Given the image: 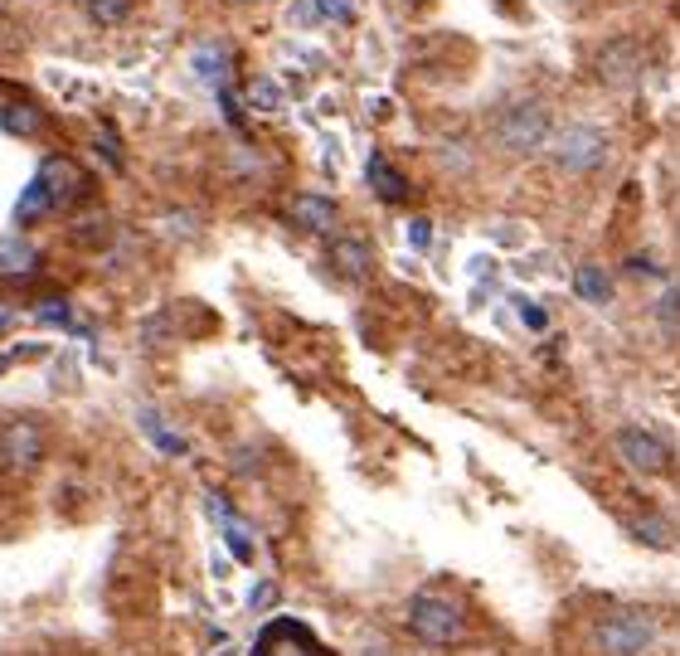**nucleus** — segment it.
I'll return each mask as SVG.
<instances>
[{
  "instance_id": "f257e3e1",
  "label": "nucleus",
  "mask_w": 680,
  "mask_h": 656,
  "mask_svg": "<svg viewBox=\"0 0 680 656\" xmlns=\"http://www.w3.org/2000/svg\"><path fill=\"white\" fill-rule=\"evenodd\" d=\"M78 194H83V176H78V166L64 161V156H44L40 170H34V180L24 186L20 204H15V224H20V229L40 224V219H49L54 210L73 204Z\"/></svg>"
},
{
  "instance_id": "f03ea898",
  "label": "nucleus",
  "mask_w": 680,
  "mask_h": 656,
  "mask_svg": "<svg viewBox=\"0 0 680 656\" xmlns=\"http://www.w3.org/2000/svg\"><path fill=\"white\" fill-rule=\"evenodd\" d=\"M554 113L540 103V97H516L501 117H496V141L506 146L510 156H534V151H550L554 141Z\"/></svg>"
},
{
  "instance_id": "7ed1b4c3",
  "label": "nucleus",
  "mask_w": 680,
  "mask_h": 656,
  "mask_svg": "<svg viewBox=\"0 0 680 656\" xmlns=\"http://www.w3.org/2000/svg\"><path fill=\"white\" fill-rule=\"evenodd\" d=\"M404 623H408L413 637L433 652L453 647V642H461V632H467L461 607L453 599H443V593H413L408 607H404Z\"/></svg>"
},
{
  "instance_id": "20e7f679",
  "label": "nucleus",
  "mask_w": 680,
  "mask_h": 656,
  "mask_svg": "<svg viewBox=\"0 0 680 656\" xmlns=\"http://www.w3.org/2000/svg\"><path fill=\"white\" fill-rule=\"evenodd\" d=\"M607 151H613V146H607L603 127H593V121H569L550 141V161L564 170V176H598L607 166Z\"/></svg>"
},
{
  "instance_id": "39448f33",
  "label": "nucleus",
  "mask_w": 680,
  "mask_h": 656,
  "mask_svg": "<svg viewBox=\"0 0 680 656\" xmlns=\"http://www.w3.org/2000/svg\"><path fill=\"white\" fill-rule=\"evenodd\" d=\"M593 642L607 656H641L656 642V617L641 613V607H613L607 617H598Z\"/></svg>"
},
{
  "instance_id": "423d86ee",
  "label": "nucleus",
  "mask_w": 680,
  "mask_h": 656,
  "mask_svg": "<svg viewBox=\"0 0 680 656\" xmlns=\"http://www.w3.org/2000/svg\"><path fill=\"white\" fill-rule=\"evenodd\" d=\"M49 457V433L40 419H10L6 428H0V462H6L10 472H34L40 462Z\"/></svg>"
},
{
  "instance_id": "0eeeda50",
  "label": "nucleus",
  "mask_w": 680,
  "mask_h": 656,
  "mask_svg": "<svg viewBox=\"0 0 680 656\" xmlns=\"http://www.w3.org/2000/svg\"><path fill=\"white\" fill-rule=\"evenodd\" d=\"M253 656H331V652L321 647V637L301 617H273L253 642Z\"/></svg>"
},
{
  "instance_id": "6e6552de",
  "label": "nucleus",
  "mask_w": 680,
  "mask_h": 656,
  "mask_svg": "<svg viewBox=\"0 0 680 656\" xmlns=\"http://www.w3.org/2000/svg\"><path fill=\"white\" fill-rule=\"evenodd\" d=\"M617 457H623L631 472H641V477H666L671 462H676L671 447H666L656 433L637 428V423H623V428H617Z\"/></svg>"
},
{
  "instance_id": "1a4fd4ad",
  "label": "nucleus",
  "mask_w": 680,
  "mask_h": 656,
  "mask_svg": "<svg viewBox=\"0 0 680 656\" xmlns=\"http://www.w3.org/2000/svg\"><path fill=\"white\" fill-rule=\"evenodd\" d=\"M641 68V44L637 40H607L593 59V73H598L603 88H627Z\"/></svg>"
},
{
  "instance_id": "9d476101",
  "label": "nucleus",
  "mask_w": 680,
  "mask_h": 656,
  "mask_svg": "<svg viewBox=\"0 0 680 656\" xmlns=\"http://www.w3.org/2000/svg\"><path fill=\"white\" fill-rule=\"evenodd\" d=\"M210 510H214V520H219V535H224V544H229V554L238 559V564H253L258 559V544H253V530H248V520L238 516L234 506L224 501L219 491H210Z\"/></svg>"
},
{
  "instance_id": "9b49d317",
  "label": "nucleus",
  "mask_w": 680,
  "mask_h": 656,
  "mask_svg": "<svg viewBox=\"0 0 680 656\" xmlns=\"http://www.w3.org/2000/svg\"><path fill=\"white\" fill-rule=\"evenodd\" d=\"M291 224L307 229V234H336L340 204L331 200V194H321V190H301L297 200H291Z\"/></svg>"
},
{
  "instance_id": "f8f14e48",
  "label": "nucleus",
  "mask_w": 680,
  "mask_h": 656,
  "mask_svg": "<svg viewBox=\"0 0 680 656\" xmlns=\"http://www.w3.org/2000/svg\"><path fill=\"white\" fill-rule=\"evenodd\" d=\"M364 180H370V190H374V200H384V204H408V176L399 170L389 156L374 151L370 156V166H364Z\"/></svg>"
},
{
  "instance_id": "ddd939ff",
  "label": "nucleus",
  "mask_w": 680,
  "mask_h": 656,
  "mask_svg": "<svg viewBox=\"0 0 680 656\" xmlns=\"http://www.w3.org/2000/svg\"><path fill=\"white\" fill-rule=\"evenodd\" d=\"M331 263H336L340 277H350V283H364V277L374 273V248L360 234H346V239H336Z\"/></svg>"
},
{
  "instance_id": "4468645a",
  "label": "nucleus",
  "mask_w": 680,
  "mask_h": 656,
  "mask_svg": "<svg viewBox=\"0 0 680 656\" xmlns=\"http://www.w3.org/2000/svg\"><path fill=\"white\" fill-rule=\"evenodd\" d=\"M574 292L588 307H607L613 301V277H607V267H598V263H578L574 267Z\"/></svg>"
},
{
  "instance_id": "2eb2a0df",
  "label": "nucleus",
  "mask_w": 680,
  "mask_h": 656,
  "mask_svg": "<svg viewBox=\"0 0 680 656\" xmlns=\"http://www.w3.org/2000/svg\"><path fill=\"white\" fill-rule=\"evenodd\" d=\"M40 267V248L24 239H0V277H30Z\"/></svg>"
},
{
  "instance_id": "dca6fc26",
  "label": "nucleus",
  "mask_w": 680,
  "mask_h": 656,
  "mask_svg": "<svg viewBox=\"0 0 680 656\" xmlns=\"http://www.w3.org/2000/svg\"><path fill=\"white\" fill-rule=\"evenodd\" d=\"M137 419H141L146 437H151V443L161 447L166 457H185V447H190V443H185V437H180V433H170V428H166V419H161V413H156V409H141Z\"/></svg>"
},
{
  "instance_id": "f3484780",
  "label": "nucleus",
  "mask_w": 680,
  "mask_h": 656,
  "mask_svg": "<svg viewBox=\"0 0 680 656\" xmlns=\"http://www.w3.org/2000/svg\"><path fill=\"white\" fill-rule=\"evenodd\" d=\"M0 127H6L10 137H34V131L44 127V117L34 103H6L0 107Z\"/></svg>"
},
{
  "instance_id": "a211bd4d",
  "label": "nucleus",
  "mask_w": 680,
  "mask_h": 656,
  "mask_svg": "<svg viewBox=\"0 0 680 656\" xmlns=\"http://www.w3.org/2000/svg\"><path fill=\"white\" fill-rule=\"evenodd\" d=\"M627 530H631V540H637V544H651V550H671V530H666L656 516H631Z\"/></svg>"
},
{
  "instance_id": "6ab92c4d",
  "label": "nucleus",
  "mask_w": 680,
  "mask_h": 656,
  "mask_svg": "<svg viewBox=\"0 0 680 656\" xmlns=\"http://www.w3.org/2000/svg\"><path fill=\"white\" fill-rule=\"evenodd\" d=\"M88 6V15L97 24H127L131 10H137V0H83Z\"/></svg>"
},
{
  "instance_id": "aec40b11",
  "label": "nucleus",
  "mask_w": 680,
  "mask_h": 656,
  "mask_svg": "<svg viewBox=\"0 0 680 656\" xmlns=\"http://www.w3.org/2000/svg\"><path fill=\"white\" fill-rule=\"evenodd\" d=\"M321 24H355V0H311Z\"/></svg>"
},
{
  "instance_id": "412c9836",
  "label": "nucleus",
  "mask_w": 680,
  "mask_h": 656,
  "mask_svg": "<svg viewBox=\"0 0 680 656\" xmlns=\"http://www.w3.org/2000/svg\"><path fill=\"white\" fill-rule=\"evenodd\" d=\"M248 103L258 107V113H277V107H283V93H277L273 78H253L248 83Z\"/></svg>"
},
{
  "instance_id": "4be33fe9",
  "label": "nucleus",
  "mask_w": 680,
  "mask_h": 656,
  "mask_svg": "<svg viewBox=\"0 0 680 656\" xmlns=\"http://www.w3.org/2000/svg\"><path fill=\"white\" fill-rule=\"evenodd\" d=\"M516 311H520V326H525V331H534V336H540V331H550V311H544L540 301L520 297V301H516Z\"/></svg>"
},
{
  "instance_id": "5701e85b",
  "label": "nucleus",
  "mask_w": 680,
  "mask_h": 656,
  "mask_svg": "<svg viewBox=\"0 0 680 656\" xmlns=\"http://www.w3.org/2000/svg\"><path fill=\"white\" fill-rule=\"evenodd\" d=\"M34 316H40V321H54V326H73V307L64 297H44L40 307H34Z\"/></svg>"
},
{
  "instance_id": "b1692460",
  "label": "nucleus",
  "mask_w": 680,
  "mask_h": 656,
  "mask_svg": "<svg viewBox=\"0 0 680 656\" xmlns=\"http://www.w3.org/2000/svg\"><path fill=\"white\" fill-rule=\"evenodd\" d=\"M656 316H661L666 326H680V287H671L661 301H656Z\"/></svg>"
},
{
  "instance_id": "393cba45",
  "label": "nucleus",
  "mask_w": 680,
  "mask_h": 656,
  "mask_svg": "<svg viewBox=\"0 0 680 656\" xmlns=\"http://www.w3.org/2000/svg\"><path fill=\"white\" fill-rule=\"evenodd\" d=\"M219 107H224V117H229V127H234V131H243V127H248V121H243V107H238V97L229 93V88H219Z\"/></svg>"
},
{
  "instance_id": "a878e982",
  "label": "nucleus",
  "mask_w": 680,
  "mask_h": 656,
  "mask_svg": "<svg viewBox=\"0 0 680 656\" xmlns=\"http://www.w3.org/2000/svg\"><path fill=\"white\" fill-rule=\"evenodd\" d=\"M97 151H107V166L121 170V146H117V137H113V127L97 131Z\"/></svg>"
},
{
  "instance_id": "bb28decb",
  "label": "nucleus",
  "mask_w": 680,
  "mask_h": 656,
  "mask_svg": "<svg viewBox=\"0 0 680 656\" xmlns=\"http://www.w3.org/2000/svg\"><path fill=\"white\" fill-rule=\"evenodd\" d=\"M408 243H413V248H428V243H433V224H428V219H413V224H408Z\"/></svg>"
},
{
  "instance_id": "cd10ccee",
  "label": "nucleus",
  "mask_w": 680,
  "mask_h": 656,
  "mask_svg": "<svg viewBox=\"0 0 680 656\" xmlns=\"http://www.w3.org/2000/svg\"><path fill=\"white\" fill-rule=\"evenodd\" d=\"M248 603H253V613H263V607H273V603H277V583H258Z\"/></svg>"
},
{
  "instance_id": "c85d7f7f",
  "label": "nucleus",
  "mask_w": 680,
  "mask_h": 656,
  "mask_svg": "<svg viewBox=\"0 0 680 656\" xmlns=\"http://www.w3.org/2000/svg\"><path fill=\"white\" fill-rule=\"evenodd\" d=\"M10 321H15V307H6V301H0V331H6Z\"/></svg>"
}]
</instances>
